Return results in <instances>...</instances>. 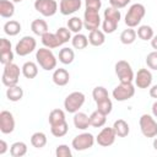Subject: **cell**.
Returning a JSON list of instances; mask_svg holds the SVG:
<instances>
[{"label":"cell","mask_w":157,"mask_h":157,"mask_svg":"<svg viewBox=\"0 0 157 157\" xmlns=\"http://www.w3.org/2000/svg\"><path fill=\"white\" fill-rule=\"evenodd\" d=\"M22 72V70H20L18 65L10 63L4 65V70H2V76H1V81L2 85L6 87H11L18 83V78H20V74Z\"/></svg>","instance_id":"3"},{"label":"cell","mask_w":157,"mask_h":157,"mask_svg":"<svg viewBox=\"0 0 157 157\" xmlns=\"http://www.w3.org/2000/svg\"><path fill=\"white\" fill-rule=\"evenodd\" d=\"M85 6H86V10L99 11L102 7V1L101 0H85Z\"/></svg>","instance_id":"44"},{"label":"cell","mask_w":157,"mask_h":157,"mask_svg":"<svg viewBox=\"0 0 157 157\" xmlns=\"http://www.w3.org/2000/svg\"><path fill=\"white\" fill-rule=\"evenodd\" d=\"M67 28L74 33H80V31L83 28V20L77 16H72L67 21Z\"/></svg>","instance_id":"36"},{"label":"cell","mask_w":157,"mask_h":157,"mask_svg":"<svg viewBox=\"0 0 157 157\" xmlns=\"http://www.w3.org/2000/svg\"><path fill=\"white\" fill-rule=\"evenodd\" d=\"M36 60L38 63V65L45 70V71H50L54 70L56 67V58L54 55V53L52 52V49L49 48H39L36 52Z\"/></svg>","instance_id":"1"},{"label":"cell","mask_w":157,"mask_h":157,"mask_svg":"<svg viewBox=\"0 0 157 157\" xmlns=\"http://www.w3.org/2000/svg\"><path fill=\"white\" fill-rule=\"evenodd\" d=\"M137 37L141 39V40H151L152 37L155 36L153 34V29L151 26L148 25H142L137 28V32H136Z\"/></svg>","instance_id":"34"},{"label":"cell","mask_w":157,"mask_h":157,"mask_svg":"<svg viewBox=\"0 0 157 157\" xmlns=\"http://www.w3.org/2000/svg\"><path fill=\"white\" fill-rule=\"evenodd\" d=\"M40 38H42V44H43L45 48H49V49L59 48V47L63 44L55 33L47 32V33H45V34H43Z\"/></svg>","instance_id":"18"},{"label":"cell","mask_w":157,"mask_h":157,"mask_svg":"<svg viewBox=\"0 0 157 157\" xmlns=\"http://www.w3.org/2000/svg\"><path fill=\"white\" fill-rule=\"evenodd\" d=\"M146 64L148 69L151 70H157V50H153L147 54L146 56Z\"/></svg>","instance_id":"43"},{"label":"cell","mask_w":157,"mask_h":157,"mask_svg":"<svg viewBox=\"0 0 157 157\" xmlns=\"http://www.w3.org/2000/svg\"><path fill=\"white\" fill-rule=\"evenodd\" d=\"M34 9L44 17H50L58 11V2L56 0H36Z\"/></svg>","instance_id":"10"},{"label":"cell","mask_w":157,"mask_h":157,"mask_svg":"<svg viewBox=\"0 0 157 157\" xmlns=\"http://www.w3.org/2000/svg\"><path fill=\"white\" fill-rule=\"evenodd\" d=\"M27 153V145L22 141H16L10 146V155L12 157H23Z\"/></svg>","instance_id":"30"},{"label":"cell","mask_w":157,"mask_h":157,"mask_svg":"<svg viewBox=\"0 0 157 157\" xmlns=\"http://www.w3.org/2000/svg\"><path fill=\"white\" fill-rule=\"evenodd\" d=\"M94 141H96V139L91 132H82V134L76 135L72 139L71 146L76 151H85V150L93 147Z\"/></svg>","instance_id":"8"},{"label":"cell","mask_w":157,"mask_h":157,"mask_svg":"<svg viewBox=\"0 0 157 157\" xmlns=\"http://www.w3.org/2000/svg\"><path fill=\"white\" fill-rule=\"evenodd\" d=\"M50 131H52L53 136H55V137H63L69 131V124L66 121H64V123L53 125V126H50Z\"/></svg>","instance_id":"35"},{"label":"cell","mask_w":157,"mask_h":157,"mask_svg":"<svg viewBox=\"0 0 157 157\" xmlns=\"http://www.w3.org/2000/svg\"><path fill=\"white\" fill-rule=\"evenodd\" d=\"M115 75L118 76L119 81L123 83H129L132 82L135 78V74L132 71L131 65L126 60H119L115 64Z\"/></svg>","instance_id":"6"},{"label":"cell","mask_w":157,"mask_h":157,"mask_svg":"<svg viewBox=\"0 0 157 157\" xmlns=\"http://www.w3.org/2000/svg\"><path fill=\"white\" fill-rule=\"evenodd\" d=\"M88 42L93 47H101L105 42V33L101 29L91 31L88 34Z\"/></svg>","instance_id":"20"},{"label":"cell","mask_w":157,"mask_h":157,"mask_svg":"<svg viewBox=\"0 0 157 157\" xmlns=\"http://www.w3.org/2000/svg\"><path fill=\"white\" fill-rule=\"evenodd\" d=\"M113 129L117 134L118 137H125L129 135L130 132V128H129V124L124 120V119H118L114 121L113 124Z\"/></svg>","instance_id":"22"},{"label":"cell","mask_w":157,"mask_h":157,"mask_svg":"<svg viewBox=\"0 0 157 157\" xmlns=\"http://www.w3.org/2000/svg\"><path fill=\"white\" fill-rule=\"evenodd\" d=\"M145 13H146V9L142 4H139V2L132 4L125 15V25L131 28L139 26L144 18Z\"/></svg>","instance_id":"2"},{"label":"cell","mask_w":157,"mask_h":157,"mask_svg":"<svg viewBox=\"0 0 157 157\" xmlns=\"http://www.w3.org/2000/svg\"><path fill=\"white\" fill-rule=\"evenodd\" d=\"M55 156L56 157H71L72 156V152H71V148L65 145V144H61V145H58L56 148H55Z\"/></svg>","instance_id":"42"},{"label":"cell","mask_w":157,"mask_h":157,"mask_svg":"<svg viewBox=\"0 0 157 157\" xmlns=\"http://www.w3.org/2000/svg\"><path fill=\"white\" fill-rule=\"evenodd\" d=\"M136 31L131 27H128L126 29H124L121 33H120V42L123 44H132L136 39Z\"/></svg>","instance_id":"33"},{"label":"cell","mask_w":157,"mask_h":157,"mask_svg":"<svg viewBox=\"0 0 157 157\" xmlns=\"http://www.w3.org/2000/svg\"><path fill=\"white\" fill-rule=\"evenodd\" d=\"M150 96L152 97V98H156L157 99V85H155V86H152L151 88H150Z\"/></svg>","instance_id":"47"},{"label":"cell","mask_w":157,"mask_h":157,"mask_svg":"<svg viewBox=\"0 0 157 157\" xmlns=\"http://www.w3.org/2000/svg\"><path fill=\"white\" fill-rule=\"evenodd\" d=\"M82 6V0H60L59 4V11L61 15H72L76 11H78Z\"/></svg>","instance_id":"16"},{"label":"cell","mask_w":157,"mask_h":157,"mask_svg":"<svg viewBox=\"0 0 157 157\" xmlns=\"http://www.w3.org/2000/svg\"><path fill=\"white\" fill-rule=\"evenodd\" d=\"M11 1H12V2H22L23 0H11Z\"/></svg>","instance_id":"51"},{"label":"cell","mask_w":157,"mask_h":157,"mask_svg":"<svg viewBox=\"0 0 157 157\" xmlns=\"http://www.w3.org/2000/svg\"><path fill=\"white\" fill-rule=\"evenodd\" d=\"M15 118L11 112L1 110L0 112V131L2 134H11L15 130Z\"/></svg>","instance_id":"13"},{"label":"cell","mask_w":157,"mask_h":157,"mask_svg":"<svg viewBox=\"0 0 157 157\" xmlns=\"http://www.w3.org/2000/svg\"><path fill=\"white\" fill-rule=\"evenodd\" d=\"M74 59H75V53H74V50L71 48L65 47V48H61L59 50V61L61 64L69 65V64H71L74 61Z\"/></svg>","instance_id":"29"},{"label":"cell","mask_w":157,"mask_h":157,"mask_svg":"<svg viewBox=\"0 0 157 157\" xmlns=\"http://www.w3.org/2000/svg\"><path fill=\"white\" fill-rule=\"evenodd\" d=\"M134 81L137 88H148L152 83V74L148 69H140L136 72Z\"/></svg>","instance_id":"15"},{"label":"cell","mask_w":157,"mask_h":157,"mask_svg":"<svg viewBox=\"0 0 157 157\" xmlns=\"http://www.w3.org/2000/svg\"><path fill=\"white\" fill-rule=\"evenodd\" d=\"M107 121V115L101 113L99 110H94L91 115H90V126H93V128H102L104 126Z\"/></svg>","instance_id":"26"},{"label":"cell","mask_w":157,"mask_h":157,"mask_svg":"<svg viewBox=\"0 0 157 157\" xmlns=\"http://www.w3.org/2000/svg\"><path fill=\"white\" fill-rule=\"evenodd\" d=\"M49 124L50 126L53 125H56V124H60V123H64L66 121V118H65V112L63 109H59V108H55L53 109L50 113H49Z\"/></svg>","instance_id":"27"},{"label":"cell","mask_w":157,"mask_h":157,"mask_svg":"<svg viewBox=\"0 0 157 157\" xmlns=\"http://www.w3.org/2000/svg\"><path fill=\"white\" fill-rule=\"evenodd\" d=\"M92 97H93L94 102L97 103V102H101V101H103V99L109 98V94H108V91H107L105 87H103V86H97V87H94L93 91H92Z\"/></svg>","instance_id":"37"},{"label":"cell","mask_w":157,"mask_h":157,"mask_svg":"<svg viewBox=\"0 0 157 157\" xmlns=\"http://www.w3.org/2000/svg\"><path fill=\"white\" fill-rule=\"evenodd\" d=\"M7 144H6V141H4V140H0V156H2V155H5L6 153V151H7Z\"/></svg>","instance_id":"46"},{"label":"cell","mask_w":157,"mask_h":157,"mask_svg":"<svg viewBox=\"0 0 157 157\" xmlns=\"http://www.w3.org/2000/svg\"><path fill=\"white\" fill-rule=\"evenodd\" d=\"M31 29L36 36H40V37L43 34H45L47 32H49L48 31V23L42 18L33 20L32 23H31Z\"/></svg>","instance_id":"21"},{"label":"cell","mask_w":157,"mask_h":157,"mask_svg":"<svg viewBox=\"0 0 157 157\" xmlns=\"http://www.w3.org/2000/svg\"><path fill=\"white\" fill-rule=\"evenodd\" d=\"M74 125L78 130H86L90 126V117L86 113L76 112L74 114Z\"/></svg>","instance_id":"19"},{"label":"cell","mask_w":157,"mask_h":157,"mask_svg":"<svg viewBox=\"0 0 157 157\" xmlns=\"http://www.w3.org/2000/svg\"><path fill=\"white\" fill-rule=\"evenodd\" d=\"M101 26V16H99V11H94V10H85L83 13V27L87 31H94L98 29V27Z\"/></svg>","instance_id":"12"},{"label":"cell","mask_w":157,"mask_h":157,"mask_svg":"<svg viewBox=\"0 0 157 157\" xmlns=\"http://www.w3.org/2000/svg\"><path fill=\"white\" fill-rule=\"evenodd\" d=\"M88 37H86L82 33H75V36L71 38V44L75 49L82 50L88 45Z\"/></svg>","instance_id":"31"},{"label":"cell","mask_w":157,"mask_h":157,"mask_svg":"<svg viewBox=\"0 0 157 157\" xmlns=\"http://www.w3.org/2000/svg\"><path fill=\"white\" fill-rule=\"evenodd\" d=\"M13 60V52L11 47V42L6 38L0 39V63L2 65L10 64Z\"/></svg>","instance_id":"14"},{"label":"cell","mask_w":157,"mask_h":157,"mask_svg":"<svg viewBox=\"0 0 157 157\" xmlns=\"http://www.w3.org/2000/svg\"><path fill=\"white\" fill-rule=\"evenodd\" d=\"M55 34L58 36V38L60 39V42L63 44L67 43L70 39H71V31L67 28V27H59L55 32Z\"/></svg>","instance_id":"40"},{"label":"cell","mask_w":157,"mask_h":157,"mask_svg":"<svg viewBox=\"0 0 157 157\" xmlns=\"http://www.w3.org/2000/svg\"><path fill=\"white\" fill-rule=\"evenodd\" d=\"M151 109H152V114H153V117L157 118V101L152 104V108H151Z\"/></svg>","instance_id":"49"},{"label":"cell","mask_w":157,"mask_h":157,"mask_svg":"<svg viewBox=\"0 0 157 157\" xmlns=\"http://www.w3.org/2000/svg\"><path fill=\"white\" fill-rule=\"evenodd\" d=\"M85 99H86V97H85V94L82 92H80V91L71 92L70 94L66 96V98L64 101V108H65V110L67 113L75 114L83 105Z\"/></svg>","instance_id":"4"},{"label":"cell","mask_w":157,"mask_h":157,"mask_svg":"<svg viewBox=\"0 0 157 157\" xmlns=\"http://www.w3.org/2000/svg\"><path fill=\"white\" fill-rule=\"evenodd\" d=\"M153 148L157 151V137H155V140H153Z\"/></svg>","instance_id":"50"},{"label":"cell","mask_w":157,"mask_h":157,"mask_svg":"<svg viewBox=\"0 0 157 157\" xmlns=\"http://www.w3.org/2000/svg\"><path fill=\"white\" fill-rule=\"evenodd\" d=\"M134 94H135V86L132 85V82H129V83L120 82L118 86H115V88L112 92L113 98L118 102L128 101V99L132 98Z\"/></svg>","instance_id":"7"},{"label":"cell","mask_w":157,"mask_h":157,"mask_svg":"<svg viewBox=\"0 0 157 157\" xmlns=\"http://www.w3.org/2000/svg\"><path fill=\"white\" fill-rule=\"evenodd\" d=\"M4 32L10 37L17 36L21 32V23L16 20H10L4 25Z\"/></svg>","instance_id":"28"},{"label":"cell","mask_w":157,"mask_h":157,"mask_svg":"<svg viewBox=\"0 0 157 157\" xmlns=\"http://www.w3.org/2000/svg\"><path fill=\"white\" fill-rule=\"evenodd\" d=\"M53 82L56 85V86H66L70 81V74L66 69H63V67H59V69H55L54 72H53Z\"/></svg>","instance_id":"17"},{"label":"cell","mask_w":157,"mask_h":157,"mask_svg":"<svg viewBox=\"0 0 157 157\" xmlns=\"http://www.w3.org/2000/svg\"><path fill=\"white\" fill-rule=\"evenodd\" d=\"M151 47H152L155 50H157V34L153 36L152 39H151Z\"/></svg>","instance_id":"48"},{"label":"cell","mask_w":157,"mask_h":157,"mask_svg":"<svg viewBox=\"0 0 157 157\" xmlns=\"http://www.w3.org/2000/svg\"><path fill=\"white\" fill-rule=\"evenodd\" d=\"M36 47H37L36 39L32 36H25L17 42V44L15 47V53L20 56H26V55L31 54L36 49Z\"/></svg>","instance_id":"9"},{"label":"cell","mask_w":157,"mask_h":157,"mask_svg":"<svg viewBox=\"0 0 157 157\" xmlns=\"http://www.w3.org/2000/svg\"><path fill=\"white\" fill-rule=\"evenodd\" d=\"M6 97L11 102H18V101H21L22 97H23V90H22V87L18 86V85L7 87V90H6Z\"/></svg>","instance_id":"25"},{"label":"cell","mask_w":157,"mask_h":157,"mask_svg":"<svg viewBox=\"0 0 157 157\" xmlns=\"http://www.w3.org/2000/svg\"><path fill=\"white\" fill-rule=\"evenodd\" d=\"M103 16H104V18L113 20V21H115V22H118V23H119L120 18H121V13H120V11H119L118 9L112 7V6H109V7H107V9L104 10Z\"/></svg>","instance_id":"38"},{"label":"cell","mask_w":157,"mask_h":157,"mask_svg":"<svg viewBox=\"0 0 157 157\" xmlns=\"http://www.w3.org/2000/svg\"><path fill=\"white\" fill-rule=\"evenodd\" d=\"M140 130L145 137H156L157 136V121L150 114H142L139 120Z\"/></svg>","instance_id":"5"},{"label":"cell","mask_w":157,"mask_h":157,"mask_svg":"<svg viewBox=\"0 0 157 157\" xmlns=\"http://www.w3.org/2000/svg\"><path fill=\"white\" fill-rule=\"evenodd\" d=\"M21 70H22V75L26 77V78H34L37 75H38V66H37V64L36 63H33V61H26L23 65H22V67H21Z\"/></svg>","instance_id":"24"},{"label":"cell","mask_w":157,"mask_h":157,"mask_svg":"<svg viewBox=\"0 0 157 157\" xmlns=\"http://www.w3.org/2000/svg\"><path fill=\"white\" fill-rule=\"evenodd\" d=\"M115 139H117V134L113 126H108V128H103L98 132L96 137V142L102 147H109L115 142Z\"/></svg>","instance_id":"11"},{"label":"cell","mask_w":157,"mask_h":157,"mask_svg":"<svg viewBox=\"0 0 157 157\" xmlns=\"http://www.w3.org/2000/svg\"><path fill=\"white\" fill-rule=\"evenodd\" d=\"M130 1L131 0H109V4H110L112 7L120 10V9L125 7V6H128L130 4Z\"/></svg>","instance_id":"45"},{"label":"cell","mask_w":157,"mask_h":157,"mask_svg":"<svg viewBox=\"0 0 157 157\" xmlns=\"http://www.w3.org/2000/svg\"><path fill=\"white\" fill-rule=\"evenodd\" d=\"M15 13V5L11 0H0V16L10 18Z\"/></svg>","instance_id":"23"},{"label":"cell","mask_w":157,"mask_h":157,"mask_svg":"<svg viewBox=\"0 0 157 157\" xmlns=\"http://www.w3.org/2000/svg\"><path fill=\"white\" fill-rule=\"evenodd\" d=\"M96 104H97V110H99L101 113H103L105 115L110 114V112L113 109V103H112L110 98H107V99H103L101 102H97Z\"/></svg>","instance_id":"39"},{"label":"cell","mask_w":157,"mask_h":157,"mask_svg":"<svg viewBox=\"0 0 157 157\" xmlns=\"http://www.w3.org/2000/svg\"><path fill=\"white\" fill-rule=\"evenodd\" d=\"M47 135L42 131H37L31 136V145L36 148H42L47 145Z\"/></svg>","instance_id":"32"},{"label":"cell","mask_w":157,"mask_h":157,"mask_svg":"<svg viewBox=\"0 0 157 157\" xmlns=\"http://www.w3.org/2000/svg\"><path fill=\"white\" fill-rule=\"evenodd\" d=\"M117 27H118V22H115L113 20L104 18L103 22H102V29H103L104 33H108V34L114 33L115 29H117Z\"/></svg>","instance_id":"41"}]
</instances>
